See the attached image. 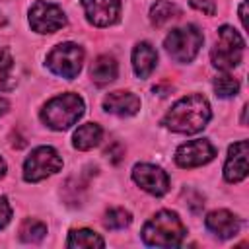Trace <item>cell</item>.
<instances>
[{
    "instance_id": "6da1fadb",
    "label": "cell",
    "mask_w": 249,
    "mask_h": 249,
    "mask_svg": "<svg viewBox=\"0 0 249 249\" xmlns=\"http://www.w3.org/2000/svg\"><path fill=\"white\" fill-rule=\"evenodd\" d=\"M210 121V105L202 95H187L179 99L163 117L161 124L173 132L195 134Z\"/></svg>"
},
{
    "instance_id": "7a4b0ae2",
    "label": "cell",
    "mask_w": 249,
    "mask_h": 249,
    "mask_svg": "<svg viewBox=\"0 0 249 249\" xmlns=\"http://www.w3.org/2000/svg\"><path fill=\"white\" fill-rule=\"evenodd\" d=\"M187 230L179 216L171 210H161L150 218L142 228V239L150 247H177L181 245Z\"/></svg>"
},
{
    "instance_id": "3957f363",
    "label": "cell",
    "mask_w": 249,
    "mask_h": 249,
    "mask_svg": "<svg viewBox=\"0 0 249 249\" xmlns=\"http://www.w3.org/2000/svg\"><path fill=\"white\" fill-rule=\"evenodd\" d=\"M84 115V99L78 93H62L53 97L41 109V121L53 130H66Z\"/></svg>"
},
{
    "instance_id": "277c9868",
    "label": "cell",
    "mask_w": 249,
    "mask_h": 249,
    "mask_svg": "<svg viewBox=\"0 0 249 249\" xmlns=\"http://www.w3.org/2000/svg\"><path fill=\"white\" fill-rule=\"evenodd\" d=\"M245 51V41L243 37L230 25H222L218 29V41L210 51L212 64L220 70H231L235 68Z\"/></svg>"
},
{
    "instance_id": "5b68a950",
    "label": "cell",
    "mask_w": 249,
    "mask_h": 249,
    "mask_svg": "<svg viewBox=\"0 0 249 249\" xmlns=\"http://www.w3.org/2000/svg\"><path fill=\"white\" fill-rule=\"evenodd\" d=\"M202 41L204 37L196 25H185V27L173 29L165 37L163 47L175 62H191L196 56Z\"/></svg>"
},
{
    "instance_id": "8992f818",
    "label": "cell",
    "mask_w": 249,
    "mask_h": 249,
    "mask_svg": "<svg viewBox=\"0 0 249 249\" xmlns=\"http://www.w3.org/2000/svg\"><path fill=\"white\" fill-rule=\"evenodd\" d=\"M84 62V51L76 43H60L47 54V66L66 80H72L80 74Z\"/></svg>"
},
{
    "instance_id": "52a82bcc",
    "label": "cell",
    "mask_w": 249,
    "mask_h": 249,
    "mask_svg": "<svg viewBox=\"0 0 249 249\" xmlns=\"http://www.w3.org/2000/svg\"><path fill=\"white\" fill-rule=\"evenodd\" d=\"M60 167H62V160L58 152L51 146H39L29 154V158L23 163V179L27 183H37L56 173Z\"/></svg>"
},
{
    "instance_id": "ba28073f",
    "label": "cell",
    "mask_w": 249,
    "mask_h": 249,
    "mask_svg": "<svg viewBox=\"0 0 249 249\" xmlns=\"http://www.w3.org/2000/svg\"><path fill=\"white\" fill-rule=\"evenodd\" d=\"M29 25L37 33H54L66 25V16L56 4L39 0L29 10Z\"/></svg>"
},
{
    "instance_id": "9c48e42d",
    "label": "cell",
    "mask_w": 249,
    "mask_h": 249,
    "mask_svg": "<svg viewBox=\"0 0 249 249\" xmlns=\"http://www.w3.org/2000/svg\"><path fill=\"white\" fill-rule=\"evenodd\" d=\"M214 156H216V148L210 144V140L196 138V140H191L177 148L175 163L179 167L189 169V167H198V165L208 163L210 160H214Z\"/></svg>"
},
{
    "instance_id": "30bf717a",
    "label": "cell",
    "mask_w": 249,
    "mask_h": 249,
    "mask_svg": "<svg viewBox=\"0 0 249 249\" xmlns=\"http://www.w3.org/2000/svg\"><path fill=\"white\" fill-rule=\"evenodd\" d=\"M132 179L136 185H140V189H144L146 193L154 195V196H161L169 191V177L167 173L152 163H138L132 169Z\"/></svg>"
},
{
    "instance_id": "8fae6325",
    "label": "cell",
    "mask_w": 249,
    "mask_h": 249,
    "mask_svg": "<svg viewBox=\"0 0 249 249\" xmlns=\"http://www.w3.org/2000/svg\"><path fill=\"white\" fill-rule=\"evenodd\" d=\"M86 18L91 25L107 27L119 19L121 0H82Z\"/></svg>"
},
{
    "instance_id": "7c38bea8",
    "label": "cell",
    "mask_w": 249,
    "mask_h": 249,
    "mask_svg": "<svg viewBox=\"0 0 249 249\" xmlns=\"http://www.w3.org/2000/svg\"><path fill=\"white\" fill-rule=\"evenodd\" d=\"M224 177L228 183H239L247 177V140H239L230 146Z\"/></svg>"
},
{
    "instance_id": "4fadbf2b",
    "label": "cell",
    "mask_w": 249,
    "mask_h": 249,
    "mask_svg": "<svg viewBox=\"0 0 249 249\" xmlns=\"http://www.w3.org/2000/svg\"><path fill=\"white\" fill-rule=\"evenodd\" d=\"M103 109L107 113L119 115V117H130L136 115L140 109V99L130 91H111L103 99Z\"/></svg>"
},
{
    "instance_id": "5bb4252c",
    "label": "cell",
    "mask_w": 249,
    "mask_h": 249,
    "mask_svg": "<svg viewBox=\"0 0 249 249\" xmlns=\"http://www.w3.org/2000/svg\"><path fill=\"white\" fill-rule=\"evenodd\" d=\"M204 224H206V228L214 235H218L222 239L233 237L239 231V220L231 212H228V210H214V212H210L206 216Z\"/></svg>"
},
{
    "instance_id": "9a60e30c",
    "label": "cell",
    "mask_w": 249,
    "mask_h": 249,
    "mask_svg": "<svg viewBox=\"0 0 249 249\" xmlns=\"http://www.w3.org/2000/svg\"><path fill=\"white\" fill-rule=\"evenodd\" d=\"M158 62V53L150 43H138L132 51V68L138 78H148Z\"/></svg>"
},
{
    "instance_id": "2e32d148",
    "label": "cell",
    "mask_w": 249,
    "mask_h": 249,
    "mask_svg": "<svg viewBox=\"0 0 249 249\" xmlns=\"http://www.w3.org/2000/svg\"><path fill=\"white\" fill-rule=\"evenodd\" d=\"M119 74V64L113 56L109 54H101L95 58V62L91 64V80L97 86H105L109 82H113Z\"/></svg>"
},
{
    "instance_id": "e0dca14e",
    "label": "cell",
    "mask_w": 249,
    "mask_h": 249,
    "mask_svg": "<svg viewBox=\"0 0 249 249\" xmlns=\"http://www.w3.org/2000/svg\"><path fill=\"white\" fill-rule=\"evenodd\" d=\"M103 136V130L99 124L95 123H86L82 126H78V130L74 132V148L78 150H89L93 146L99 144Z\"/></svg>"
},
{
    "instance_id": "ac0fdd59",
    "label": "cell",
    "mask_w": 249,
    "mask_h": 249,
    "mask_svg": "<svg viewBox=\"0 0 249 249\" xmlns=\"http://www.w3.org/2000/svg\"><path fill=\"white\" fill-rule=\"evenodd\" d=\"M179 14H181V10H179L173 2L158 0V2L150 8V21H152L156 27H161V25H165L167 21L175 19Z\"/></svg>"
},
{
    "instance_id": "d6986e66",
    "label": "cell",
    "mask_w": 249,
    "mask_h": 249,
    "mask_svg": "<svg viewBox=\"0 0 249 249\" xmlns=\"http://www.w3.org/2000/svg\"><path fill=\"white\" fill-rule=\"evenodd\" d=\"M68 247H103L105 241L99 233L91 231V230H72L70 235H68V241H66Z\"/></svg>"
},
{
    "instance_id": "ffe728a7",
    "label": "cell",
    "mask_w": 249,
    "mask_h": 249,
    "mask_svg": "<svg viewBox=\"0 0 249 249\" xmlns=\"http://www.w3.org/2000/svg\"><path fill=\"white\" fill-rule=\"evenodd\" d=\"M16 86L14 78V58L12 54L2 49L0 51V91H8Z\"/></svg>"
},
{
    "instance_id": "44dd1931",
    "label": "cell",
    "mask_w": 249,
    "mask_h": 249,
    "mask_svg": "<svg viewBox=\"0 0 249 249\" xmlns=\"http://www.w3.org/2000/svg\"><path fill=\"white\" fill-rule=\"evenodd\" d=\"M45 233H47V226L39 220H25L19 228V237L25 243H37L45 237Z\"/></svg>"
},
{
    "instance_id": "7402d4cb",
    "label": "cell",
    "mask_w": 249,
    "mask_h": 249,
    "mask_svg": "<svg viewBox=\"0 0 249 249\" xmlns=\"http://www.w3.org/2000/svg\"><path fill=\"white\" fill-rule=\"evenodd\" d=\"M130 222H132V216L124 208H111V210H107L105 212V220H103L105 228H109V230H123Z\"/></svg>"
},
{
    "instance_id": "603a6c76",
    "label": "cell",
    "mask_w": 249,
    "mask_h": 249,
    "mask_svg": "<svg viewBox=\"0 0 249 249\" xmlns=\"http://www.w3.org/2000/svg\"><path fill=\"white\" fill-rule=\"evenodd\" d=\"M237 89H239V82L233 76L222 74V76H218L214 80V91H216L218 97H224V99L233 97L237 93Z\"/></svg>"
},
{
    "instance_id": "cb8c5ba5",
    "label": "cell",
    "mask_w": 249,
    "mask_h": 249,
    "mask_svg": "<svg viewBox=\"0 0 249 249\" xmlns=\"http://www.w3.org/2000/svg\"><path fill=\"white\" fill-rule=\"evenodd\" d=\"M191 6L206 16H214L216 14V0H189Z\"/></svg>"
},
{
    "instance_id": "d4e9b609",
    "label": "cell",
    "mask_w": 249,
    "mask_h": 249,
    "mask_svg": "<svg viewBox=\"0 0 249 249\" xmlns=\"http://www.w3.org/2000/svg\"><path fill=\"white\" fill-rule=\"evenodd\" d=\"M12 220V208L6 196H0V230H4L8 226V222Z\"/></svg>"
},
{
    "instance_id": "484cf974",
    "label": "cell",
    "mask_w": 249,
    "mask_h": 249,
    "mask_svg": "<svg viewBox=\"0 0 249 249\" xmlns=\"http://www.w3.org/2000/svg\"><path fill=\"white\" fill-rule=\"evenodd\" d=\"M105 154H107V158H109L113 163H119V161L123 160V156H124V150H123V146H121L119 142H113L111 148L105 150Z\"/></svg>"
},
{
    "instance_id": "4316f807",
    "label": "cell",
    "mask_w": 249,
    "mask_h": 249,
    "mask_svg": "<svg viewBox=\"0 0 249 249\" xmlns=\"http://www.w3.org/2000/svg\"><path fill=\"white\" fill-rule=\"evenodd\" d=\"M245 6H247V2H241V8H239V18H241V23H243V27L247 25V23H245Z\"/></svg>"
},
{
    "instance_id": "83f0119b",
    "label": "cell",
    "mask_w": 249,
    "mask_h": 249,
    "mask_svg": "<svg viewBox=\"0 0 249 249\" xmlns=\"http://www.w3.org/2000/svg\"><path fill=\"white\" fill-rule=\"evenodd\" d=\"M6 109H8V101H4V99H0V117L6 113Z\"/></svg>"
},
{
    "instance_id": "f1b7e54d",
    "label": "cell",
    "mask_w": 249,
    "mask_h": 249,
    "mask_svg": "<svg viewBox=\"0 0 249 249\" xmlns=\"http://www.w3.org/2000/svg\"><path fill=\"white\" fill-rule=\"evenodd\" d=\"M4 173H6V161L0 158V179L4 177Z\"/></svg>"
},
{
    "instance_id": "f546056e",
    "label": "cell",
    "mask_w": 249,
    "mask_h": 249,
    "mask_svg": "<svg viewBox=\"0 0 249 249\" xmlns=\"http://www.w3.org/2000/svg\"><path fill=\"white\" fill-rule=\"evenodd\" d=\"M4 23H6V19H4V18H2V14H0V25H4Z\"/></svg>"
}]
</instances>
